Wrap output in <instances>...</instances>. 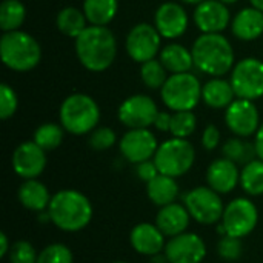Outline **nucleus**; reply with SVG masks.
<instances>
[{"label": "nucleus", "instance_id": "18", "mask_svg": "<svg viewBox=\"0 0 263 263\" xmlns=\"http://www.w3.org/2000/svg\"><path fill=\"white\" fill-rule=\"evenodd\" d=\"M188 14L180 3H162L154 14V26L163 39H179L188 29Z\"/></svg>", "mask_w": 263, "mask_h": 263}, {"label": "nucleus", "instance_id": "44", "mask_svg": "<svg viewBox=\"0 0 263 263\" xmlns=\"http://www.w3.org/2000/svg\"><path fill=\"white\" fill-rule=\"evenodd\" d=\"M9 250H11L9 239H8V236H6L5 233H2V234H0V256H2V257L8 256Z\"/></svg>", "mask_w": 263, "mask_h": 263}, {"label": "nucleus", "instance_id": "22", "mask_svg": "<svg viewBox=\"0 0 263 263\" xmlns=\"http://www.w3.org/2000/svg\"><path fill=\"white\" fill-rule=\"evenodd\" d=\"M231 31L242 42L257 40L263 34V12L254 6L240 9L231 20Z\"/></svg>", "mask_w": 263, "mask_h": 263}, {"label": "nucleus", "instance_id": "41", "mask_svg": "<svg viewBox=\"0 0 263 263\" xmlns=\"http://www.w3.org/2000/svg\"><path fill=\"white\" fill-rule=\"evenodd\" d=\"M136 174H137V177H139L142 182L148 183V182H151L154 177H157L160 173H159V168H157V165H156V162H154V159H153V160H145V162L137 163V165H136Z\"/></svg>", "mask_w": 263, "mask_h": 263}, {"label": "nucleus", "instance_id": "46", "mask_svg": "<svg viewBox=\"0 0 263 263\" xmlns=\"http://www.w3.org/2000/svg\"><path fill=\"white\" fill-rule=\"evenodd\" d=\"M182 3H186V5H200L202 2H205V0H180Z\"/></svg>", "mask_w": 263, "mask_h": 263}, {"label": "nucleus", "instance_id": "32", "mask_svg": "<svg viewBox=\"0 0 263 263\" xmlns=\"http://www.w3.org/2000/svg\"><path fill=\"white\" fill-rule=\"evenodd\" d=\"M63 136H65V129L62 125L59 123H42L35 131H34V137L32 140L43 148L45 151H52L55 148H59L63 142Z\"/></svg>", "mask_w": 263, "mask_h": 263}, {"label": "nucleus", "instance_id": "2", "mask_svg": "<svg viewBox=\"0 0 263 263\" xmlns=\"http://www.w3.org/2000/svg\"><path fill=\"white\" fill-rule=\"evenodd\" d=\"M51 222L65 233H77L86 228L92 219L89 199L77 190L57 191L46 210Z\"/></svg>", "mask_w": 263, "mask_h": 263}, {"label": "nucleus", "instance_id": "13", "mask_svg": "<svg viewBox=\"0 0 263 263\" xmlns=\"http://www.w3.org/2000/svg\"><path fill=\"white\" fill-rule=\"evenodd\" d=\"M225 123L237 137L256 136L260 128V114L253 100L236 99L225 111Z\"/></svg>", "mask_w": 263, "mask_h": 263}, {"label": "nucleus", "instance_id": "19", "mask_svg": "<svg viewBox=\"0 0 263 263\" xmlns=\"http://www.w3.org/2000/svg\"><path fill=\"white\" fill-rule=\"evenodd\" d=\"M206 183L219 194L231 193L240 183V171L237 163L227 157L214 160L206 170Z\"/></svg>", "mask_w": 263, "mask_h": 263}, {"label": "nucleus", "instance_id": "38", "mask_svg": "<svg viewBox=\"0 0 263 263\" xmlns=\"http://www.w3.org/2000/svg\"><path fill=\"white\" fill-rule=\"evenodd\" d=\"M117 142V136L116 133L108 128V126H99L96 128L92 133H89V146L94 151H106L109 149L114 143Z\"/></svg>", "mask_w": 263, "mask_h": 263}, {"label": "nucleus", "instance_id": "11", "mask_svg": "<svg viewBox=\"0 0 263 263\" xmlns=\"http://www.w3.org/2000/svg\"><path fill=\"white\" fill-rule=\"evenodd\" d=\"M160 32L154 25L149 23H137L134 25L125 40V48L131 60L137 63H145L160 52Z\"/></svg>", "mask_w": 263, "mask_h": 263}, {"label": "nucleus", "instance_id": "37", "mask_svg": "<svg viewBox=\"0 0 263 263\" xmlns=\"http://www.w3.org/2000/svg\"><path fill=\"white\" fill-rule=\"evenodd\" d=\"M8 257L11 263H37L39 254L28 240H17L11 245Z\"/></svg>", "mask_w": 263, "mask_h": 263}, {"label": "nucleus", "instance_id": "12", "mask_svg": "<svg viewBox=\"0 0 263 263\" xmlns=\"http://www.w3.org/2000/svg\"><path fill=\"white\" fill-rule=\"evenodd\" d=\"M159 114L156 102L145 94H134L125 99L117 111L119 122L129 129H140L154 126V120Z\"/></svg>", "mask_w": 263, "mask_h": 263}, {"label": "nucleus", "instance_id": "36", "mask_svg": "<svg viewBox=\"0 0 263 263\" xmlns=\"http://www.w3.org/2000/svg\"><path fill=\"white\" fill-rule=\"evenodd\" d=\"M217 253L219 257L227 262H236L243 254V243L242 239L234 236H223L217 243Z\"/></svg>", "mask_w": 263, "mask_h": 263}, {"label": "nucleus", "instance_id": "16", "mask_svg": "<svg viewBox=\"0 0 263 263\" xmlns=\"http://www.w3.org/2000/svg\"><path fill=\"white\" fill-rule=\"evenodd\" d=\"M12 170L25 180L37 179L46 166V151L34 140L20 143L12 153Z\"/></svg>", "mask_w": 263, "mask_h": 263}, {"label": "nucleus", "instance_id": "30", "mask_svg": "<svg viewBox=\"0 0 263 263\" xmlns=\"http://www.w3.org/2000/svg\"><path fill=\"white\" fill-rule=\"evenodd\" d=\"M26 18V8L20 0H3L0 5V28L3 32L17 31Z\"/></svg>", "mask_w": 263, "mask_h": 263}, {"label": "nucleus", "instance_id": "42", "mask_svg": "<svg viewBox=\"0 0 263 263\" xmlns=\"http://www.w3.org/2000/svg\"><path fill=\"white\" fill-rule=\"evenodd\" d=\"M171 119H173V114L166 112V111H159L156 120H154V128L159 129V131H170L171 129Z\"/></svg>", "mask_w": 263, "mask_h": 263}, {"label": "nucleus", "instance_id": "35", "mask_svg": "<svg viewBox=\"0 0 263 263\" xmlns=\"http://www.w3.org/2000/svg\"><path fill=\"white\" fill-rule=\"evenodd\" d=\"M71 250L62 243H51L39 253L37 263H72Z\"/></svg>", "mask_w": 263, "mask_h": 263}, {"label": "nucleus", "instance_id": "34", "mask_svg": "<svg viewBox=\"0 0 263 263\" xmlns=\"http://www.w3.org/2000/svg\"><path fill=\"white\" fill-rule=\"evenodd\" d=\"M197 128V117L193 111H174L170 133L177 139H188Z\"/></svg>", "mask_w": 263, "mask_h": 263}, {"label": "nucleus", "instance_id": "39", "mask_svg": "<svg viewBox=\"0 0 263 263\" xmlns=\"http://www.w3.org/2000/svg\"><path fill=\"white\" fill-rule=\"evenodd\" d=\"M17 106H18V99H17L15 91L8 83H2L0 85V117L3 120H8L9 117L15 114Z\"/></svg>", "mask_w": 263, "mask_h": 263}, {"label": "nucleus", "instance_id": "17", "mask_svg": "<svg viewBox=\"0 0 263 263\" xmlns=\"http://www.w3.org/2000/svg\"><path fill=\"white\" fill-rule=\"evenodd\" d=\"M193 18L202 34H222L231 25L230 9L220 0H205L197 5Z\"/></svg>", "mask_w": 263, "mask_h": 263}, {"label": "nucleus", "instance_id": "25", "mask_svg": "<svg viewBox=\"0 0 263 263\" xmlns=\"http://www.w3.org/2000/svg\"><path fill=\"white\" fill-rule=\"evenodd\" d=\"M159 60L166 68V71L171 72V74L190 72L191 68L194 66V60H193L191 49L185 48L180 43L166 45L160 51V59Z\"/></svg>", "mask_w": 263, "mask_h": 263}, {"label": "nucleus", "instance_id": "43", "mask_svg": "<svg viewBox=\"0 0 263 263\" xmlns=\"http://www.w3.org/2000/svg\"><path fill=\"white\" fill-rule=\"evenodd\" d=\"M254 145H256V151H257V157L263 160V123L260 125L259 131L256 133V139H254Z\"/></svg>", "mask_w": 263, "mask_h": 263}, {"label": "nucleus", "instance_id": "47", "mask_svg": "<svg viewBox=\"0 0 263 263\" xmlns=\"http://www.w3.org/2000/svg\"><path fill=\"white\" fill-rule=\"evenodd\" d=\"M222 3H225V5H233V3H237L239 0H220Z\"/></svg>", "mask_w": 263, "mask_h": 263}, {"label": "nucleus", "instance_id": "31", "mask_svg": "<svg viewBox=\"0 0 263 263\" xmlns=\"http://www.w3.org/2000/svg\"><path fill=\"white\" fill-rule=\"evenodd\" d=\"M240 186L250 196L263 194V160L254 159L240 171Z\"/></svg>", "mask_w": 263, "mask_h": 263}, {"label": "nucleus", "instance_id": "7", "mask_svg": "<svg viewBox=\"0 0 263 263\" xmlns=\"http://www.w3.org/2000/svg\"><path fill=\"white\" fill-rule=\"evenodd\" d=\"M196 160V149L186 139L173 137L159 145L154 162L160 174L171 176L174 179L186 174Z\"/></svg>", "mask_w": 263, "mask_h": 263}, {"label": "nucleus", "instance_id": "33", "mask_svg": "<svg viewBox=\"0 0 263 263\" xmlns=\"http://www.w3.org/2000/svg\"><path fill=\"white\" fill-rule=\"evenodd\" d=\"M140 79L143 85L149 89H162L165 82L168 80V71L162 65L160 60L151 59L140 66Z\"/></svg>", "mask_w": 263, "mask_h": 263}, {"label": "nucleus", "instance_id": "27", "mask_svg": "<svg viewBox=\"0 0 263 263\" xmlns=\"http://www.w3.org/2000/svg\"><path fill=\"white\" fill-rule=\"evenodd\" d=\"M89 25L106 26L119 11L117 0H83V9Z\"/></svg>", "mask_w": 263, "mask_h": 263}, {"label": "nucleus", "instance_id": "21", "mask_svg": "<svg viewBox=\"0 0 263 263\" xmlns=\"http://www.w3.org/2000/svg\"><path fill=\"white\" fill-rule=\"evenodd\" d=\"M190 213L185 205L170 203L159 210L156 216V225L166 237H174L182 233H186L190 225Z\"/></svg>", "mask_w": 263, "mask_h": 263}, {"label": "nucleus", "instance_id": "5", "mask_svg": "<svg viewBox=\"0 0 263 263\" xmlns=\"http://www.w3.org/2000/svg\"><path fill=\"white\" fill-rule=\"evenodd\" d=\"M59 119L66 133L85 136L97 128L100 120V108L91 96L76 92L62 102Z\"/></svg>", "mask_w": 263, "mask_h": 263}, {"label": "nucleus", "instance_id": "23", "mask_svg": "<svg viewBox=\"0 0 263 263\" xmlns=\"http://www.w3.org/2000/svg\"><path fill=\"white\" fill-rule=\"evenodd\" d=\"M17 197L22 206L35 213H42L48 210L52 199V196H49L48 188L37 179L25 180L17 191Z\"/></svg>", "mask_w": 263, "mask_h": 263}, {"label": "nucleus", "instance_id": "15", "mask_svg": "<svg viewBox=\"0 0 263 263\" xmlns=\"http://www.w3.org/2000/svg\"><path fill=\"white\" fill-rule=\"evenodd\" d=\"M163 253L170 263H202L206 256V245L200 236L186 231L171 237Z\"/></svg>", "mask_w": 263, "mask_h": 263}, {"label": "nucleus", "instance_id": "40", "mask_svg": "<svg viewBox=\"0 0 263 263\" xmlns=\"http://www.w3.org/2000/svg\"><path fill=\"white\" fill-rule=\"evenodd\" d=\"M202 145L206 151H214L220 145V131L216 125H206L202 134Z\"/></svg>", "mask_w": 263, "mask_h": 263}, {"label": "nucleus", "instance_id": "29", "mask_svg": "<svg viewBox=\"0 0 263 263\" xmlns=\"http://www.w3.org/2000/svg\"><path fill=\"white\" fill-rule=\"evenodd\" d=\"M223 157L233 160L237 165H247L256 159V145L243 140V137H231L222 146Z\"/></svg>", "mask_w": 263, "mask_h": 263}, {"label": "nucleus", "instance_id": "4", "mask_svg": "<svg viewBox=\"0 0 263 263\" xmlns=\"http://www.w3.org/2000/svg\"><path fill=\"white\" fill-rule=\"evenodd\" d=\"M0 57L6 68L17 72L34 69L42 59L39 42L25 31L3 32L0 39Z\"/></svg>", "mask_w": 263, "mask_h": 263}, {"label": "nucleus", "instance_id": "48", "mask_svg": "<svg viewBox=\"0 0 263 263\" xmlns=\"http://www.w3.org/2000/svg\"><path fill=\"white\" fill-rule=\"evenodd\" d=\"M112 263H128V262H112Z\"/></svg>", "mask_w": 263, "mask_h": 263}, {"label": "nucleus", "instance_id": "6", "mask_svg": "<svg viewBox=\"0 0 263 263\" xmlns=\"http://www.w3.org/2000/svg\"><path fill=\"white\" fill-rule=\"evenodd\" d=\"M165 106L171 111H193L202 100V85L191 72L171 74L160 89Z\"/></svg>", "mask_w": 263, "mask_h": 263}, {"label": "nucleus", "instance_id": "3", "mask_svg": "<svg viewBox=\"0 0 263 263\" xmlns=\"http://www.w3.org/2000/svg\"><path fill=\"white\" fill-rule=\"evenodd\" d=\"M194 66L211 77H223L234 68V49L222 34H202L191 48Z\"/></svg>", "mask_w": 263, "mask_h": 263}, {"label": "nucleus", "instance_id": "8", "mask_svg": "<svg viewBox=\"0 0 263 263\" xmlns=\"http://www.w3.org/2000/svg\"><path fill=\"white\" fill-rule=\"evenodd\" d=\"M231 86L237 99L257 100L263 96V62L247 57L237 62L230 76Z\"/></svg>", "mask_w": 263, "mask_h": 263}, {"label": "nucleus", "instance_id": "20", "mask_svg": "<svg viewBox=\"0 0 263 263\" xmlns=\"http://www.w3.org/2000/svg\"><path fill=\"white\" fill-rule=\"evenodd\" d=\"M165 234L154 223H139L131 230L129 243L142 256H156L165 250Z\"/></svg>", "mask_w": 263, "mask_h": 263}, {"label": "nucleus", "instance_id": "1", "mask_svg": "<svg viewBox=\"0 0 263 263\" xmlns=\"http://www.w3.org/2000/svg\"><path fill=\"white\" fill-rule=\"evenodd\" d=\"M76 54L82 66L88 71H106L117 55V40L114 32L108 26L89 25L76 39Z\"/></svg>", "mask_w": 263, "mask_h": 263}, {"label": "nucleus", "instance_id": "26", "mask_svg": "<svg viewBox=\"0 0 263 263\" xmlns=\"http://www.w3.org/2000/svg\"><path fill=\"white\" fill-rule=\"evenodd\" d=\"M179 191L180 190L176 179L165 174H159L157 177H154L151 182L146 183V194L149 200L159 208L174 203L176 199L179 197Z\"/></svg>", "mask_w": 263, "mask_h": 263}, {"label": "nucleus", "instance_id": "14", "mask_svg": "<svg viewBox=\"0 0 263 263\" xmlns=\"http://www.w3.org/2000/svg\"><path fill=\"white\" fill-rule=\"evenodd\" d=\"M157 148V139L148 128L129 129L122 136L119 142V149L122 156L134 165L154 159Z\"/></svg>", "mask_w": 263, "mask_h": 263}, {"label": "nucleus", "instance_id": "24", "mask_svg": "<svg viewBox=\"0 0 263 263\" xmlns=\"http://www.w3.org/2000/svg\"><path fill=\"white\" fill-rule=\"evenodd\" d=\"M234 97L231 82L222 77H213L202 86V100L213 109L228 108L234 102Z\"/></svg>", "mask_w": 263, "mask_h": 263}, {"label": "nucleus", "instance_id": "28", "mask_svg": "<svg viewBox=\"0 0 263 263\" xmlns=\"http://www.w3.org/2000/svg\"><path fill=\"white\" fill-rule=\"evenodd\" d=\"M86 15L83 11L74 8V6H66L63 9L59 11L57 17H55V25H57V29L66 35V37H71V39H77L86 28Z\"/></svg>", "mask_w": 263, "mask_h": 263}, {"label": "nucleus", "instance_id": "10", "mask_svg": "<svg viewBox=\"0 0 263 263\" xmlns=\"http://www.w3.org/2000/svg\"><path fill=\"white\" fill-rule=\"evenodd\" d=\"M257 222H259L257 206L247 197H237L225 206L220 225L223 227L228 236L243 239L254 231Z\"/></svg>", "mask_w": 263, "mask_h": 263}, {"label": "nucleus", "instance_id": "45", "mask_svg": "<svg viewBox=\"0 0 263 263\" xmlns=\"http://www.w3.org/2000/svg\"><path fill=\"white\" fill-rule=\"evenodd\" d=\"M250 3H251V6H254V8L260 9V11L263 12V0H250Z\"/></svg>", "mask_w": 263, "mask_h": 263}, {"label": "nucleus", "instance_id": "9", "mask_svg": "<svg viewBox=\"0 0 263 263\" xmlns=\"http://www.w3.org/2000/svg\"><path fill=\"white\" fill-rule=\"evenodd\" d=\"M183 203L196 222L202 225H213L222 220L225 206L217 191L210 186H197L186 193Z\"/></svg>", "mask_w": 263, "mask_h": 263}]
</instances>
